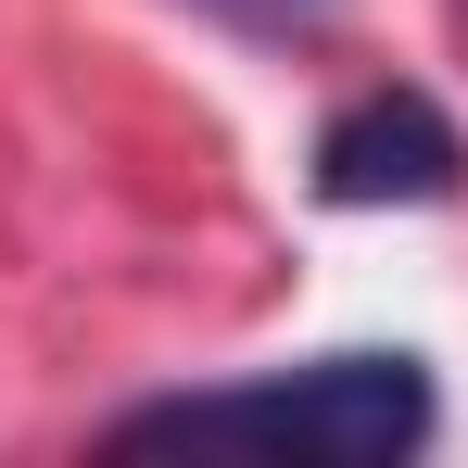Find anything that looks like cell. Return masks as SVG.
<instances>
[{
	"mask_svg": "<svg viewBox=\"0 0 468 468\" xmlns=\"http://www.w3.org/2000/svg\"><path fill=\"white\" fill-rule=\"evenodd\" d=\"M443 392L405 342H367V355H316V367H279V380H229V392H165V405H127L101 443L114 456H292V468H392L431 443Z\"/></svg>",
	"mask_w": 468,
	"mask_h": 468,
	"instance_id": "cell-1",
	"label": "cell"
},
{
	"mask_svg": "<svg viewBox=\"0 0 468 468\" xmlns=\"http://www.w3.org/2000/svg\"><path fill=\"white\" fill-rule=\"evenodd\" d=\"M468 190V140L431 89H355L316 127V203L367 216V203H456Z\"/></svg>",
	"mask_w": 468,
	"mask_h": 468,
	"instance_id": "cell-2",
	"label": "cell"
},
{
	"mask_svg": "<svg viewBox=\"0 0 468 468\" xmlns=\"http://www.w3.org/2000/svg\"><path fill=\"white\" fill-rule=\"evenodd\" d=\"M216 13H316V0H216Z\"/></svg>",
	"mask_w": 468,
	"mask_h": 468,
	"instance_id": "cell-3",
	"label": "cell"
}]
</instances>
